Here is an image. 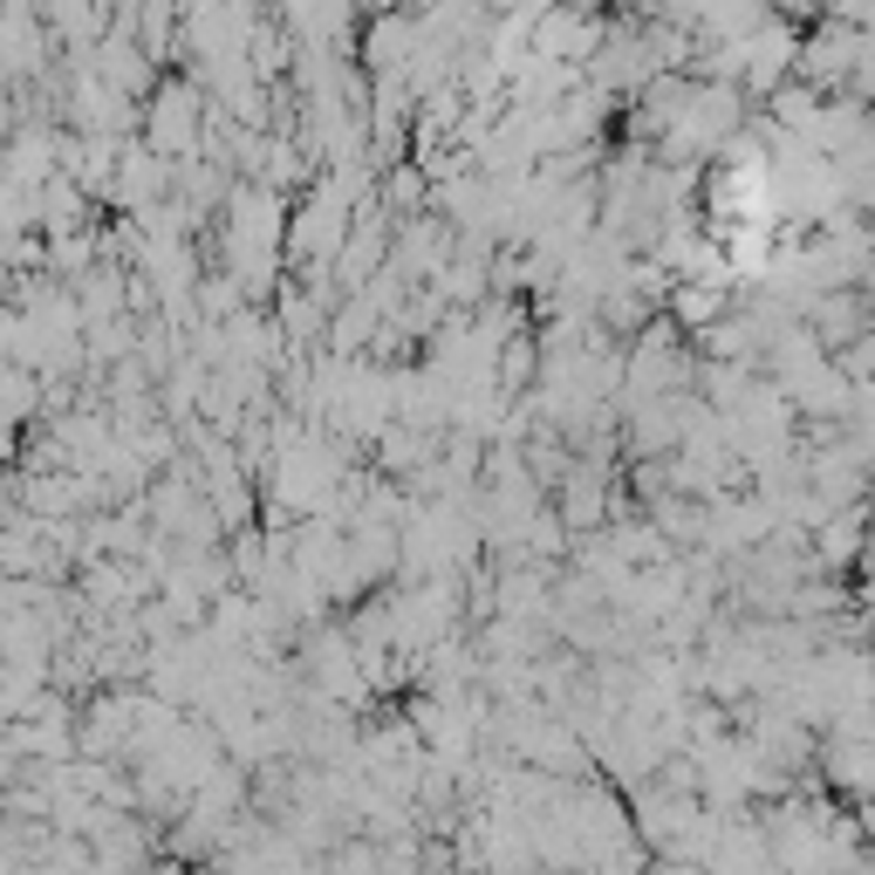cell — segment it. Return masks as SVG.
<instances>
[{"label": "cell", "instance_id": "6da1fadb", "mask_svg": "<svg viewBox=\"0 0 875 875\" xmlns=\"http://www.w3.org/2000/svg\"><path fill=\"white\" fill-rule=\"evenodd\" d=\"M773 14H780V21H807V14H827V0H780Z\"/></svg>", "mask_w": 875, "mask_h": 875}, {"label": "cell", "instance_id": "7a4b0ae2", "mask_svg": "<svg viewBox=\"0 0 875 875\" xmlns=\"http://www.w3.org/2000/svg\"><path fill=\"white\" fill-rule=\"evenodd\" d=\"M780 110H786V116H793V124H801V116H807V110H814V103H807V96H801V90H786V96H780Z\"/></svg>", "mask_w": 875, "mask_h": 875}, {"label": "cell", "instance_id": "3957f363", "mask_svg": "<svg viewBox=\"0 0 875 875\" xmlns=\"http://www.w3.org/2000/svg\"><path fill=\"white\" fill-rule=\"evenodd\" d=\"M562 8H575V14H588V21H595V8H603V0H562Z\"/></svg>", "mask_w": 875, "mask_h": 875}]
</instances>
